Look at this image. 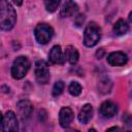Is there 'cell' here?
I'll list each match as a JSON object with an SVG mask.
<instances>
[{
  "instance_id": "cell-1",
  "label": "cell",
  "mask_w": 132,
  "mask_h": 132,
  "mask_svg": "<svg viewBox=\"0 0 132 132\" xmlns=\"http://www.w3.org/2000/svg\"><path fill=\"white\" fill-rule=\"evenodd\" d=\"M16 22V12L13 6L5 0H0V29L8 31Z\"/></svg>"
},
{
  "instance_id": "cell-2",
  "label": "cell",
  "mask_w": 132,
  "mask_h": 132,
  "mask_svg": "<svg viewBox=\"0 0 132 132\" xmlns=\"http://www.w3.org/2000/svg\"><path fill=\"white\" fill-rule=\"evenodd\" d=\"M101 37V29L95 23L91 22L87 25L84 32V43L88 47H92L96 45Z\"/></svg>"
},
{
  "instance_id": "cell-3",
  "label": "cell",
  "mask_w": 132,
  "mask_h": 132,
  "mask_svg": "<svg viewBox=\"0 0 132 132\" xmlns=\"http://www.w3.org/2000/svg\"><path fill=\"white\" fill-rule=\"evenodd\" d=\"M30 69V61L25 56L18 57L11 66V75L15 79L23 78Z\"/></svg>"
},
{
  "instance_id": "cell-4",
  "label": "cell",
  "mask_w": 132,
  "mask_h": 132,
  "mask_svg": "<svg viewBox=\"0 0 132 132\" xmlns=\"http://www.w3.org/2000/svg\"><path fill=\"white\" fill-rule=\"evenodd\" d=\"M34 35L38 43L46 44L54 35L53 28L47 24H38L34 30Z\"/></svg>"
},
{
  "instance_id": "cell-5",
  "label": "cell",
  "mask_w": 132,
  "mask_h": 132,
  "mask_svg": "<svg viewBox=\"0 0 132 132\" xmlns=\"http://www.w3.org/2000/svg\"><path fill=\"white\" fill-rule=\"evenodd\" d=\"M35 78L39 84H47L50 80V70L48 65L45 61H37L35 64Z\"/></svg>"
},
{
  "instance_id": "cell-6",
  "label": "cell",
  "mask_w": 132,
  "mask_h": 132,
  "mask_svg": "<svg viewBox=\"0 0 132 132\" xmlns=\"http://www.w3.org/2000/svg\"><path fill=\"white\" fill-rule=\"evenodd\" d=\"M2 128H3L2 132H19L18 119L13 111L9 110L6 112V114L3 118Z\"/></svg>"
},
{
  "instance_id": "cell-7",
  "label": "cell",
  "mask_w": 132,
  "mask_h": 132,
  "mask_svg": "<svg viewBox=\"0 0 132 132\" xmlns=\"http://www.w3.org/2000/svg\"><path fill=\"white\" fill-rule=\"evenodd\" d=\"M16 109L20 118L23 121H26L27 119L30 118L33 111V105L31 104L30 101L28 100H22L16 104Z\"/></svg>"
},
{
  "instance_id": "cell-8",
  "label": "cell",
  "mask_w": 132,
  "mask_h": 132,
  "mask_svg": "<svg viewBox=\"0 0 132 132\" xmlns=\"http://www.w3.org/2000/svg\"><path fill=\"white\" fill-rule=\"evenodd\" d=\"M73 118H74V114H73V111L70 107L66 106V107L61 108L60 113H59V122L63 128L69 127V125L73 121Z\"/></svg>"
},
{
  "instance_id": "cell-9",
  "label": "cell",
  "mask_w": 132,
  "mask_h": 132,
  "mask_svg": "<svg viewBox=\"0 0 132 132\" xmlns=\"http://www.w3.org/2000/svg\"><path fill=\"white\" fill-rule=\"evenodd\" d=\"M128 57L126 54L122 52H113L108 55L107 57V62L111 66H123L127 63Z\"/></svg>"
},
{
  "instance_id": "cell-10",
  "label": "cell",
  "mask_w": 132,
  "mask_h": 132,
  "mask_svg": "<svg viewBox=\"0 0 132 132\" xmlns=\"http://www.w3.org/2000/svg\"><path fill=\"white\" fill-rule=\"evenodd\" d=\"M117 105L112 101H105L100 105L99 108V113L101 117L107 119V118H112L117 113Z\"/></svg>"
},
{
  "instance_id": "cell-11",
  "label": "cell",
  "mask_w": 132,
  "mask_h": 132,
  "mask_svg": "<svg viewBox=\"0 0 132 132\" xmlns=\"http://www.w3.org/2000/svg\"><path fill=\"white\" fill-rule=\"evenodd\" d=\"M48 61L52 64H63L65 62V57L60 45H54L48 54Z\"/></svg>"
},
{
  "instance_id": "cell-12",
  "label": "cell",
  "mask_w": 132,
  "mask_h": 132,
  "mask_svg": "<svg viewBox=\"0 0 132 132\" xmlns=\"http://www.w3.org/2000/svg\"><path fill=\"white\" fill-rule=\"evenodd\" d=\"M78 11V6L76 3L72 2V1H67L63 7L61 8L60 11V15L62 18H68V16H72L74 15L76 12Z\"/></svg>"
},
{
  "instance_id": "cell-13",
  "label": "cell",
  "mask_w": 132,
  "mask_h": 132,
  "mask_svg": "<svg viewBox=\"0 0 132 132\" xmlns=\"http://www.w3.org/2000/svg\"><path fill=\"white\" fill-rule=\"evenodd\" d=\"M92 116H93V107L91 104H85L79 113H78V121L81 123V124H87L91 119H92Z\"/></svg>"
},
{
  "instance_id": "cell-14",
  "label": "cell",
  "mask_w": 132,
  "mask_h": 132,
  "mask_svg": "<svg viewBox=\"0 0 132 132\" xmlns=\"http://www.w3.org/2000/svg\"><path fill=\"white\" fill-rule=\"evenodd\" d=\"M64 57H65V60H67L71 65H74V64L77 63L78 58H79V55H78L77 50H76L74 46L68 45V46H66V48H65Z\"/></svg>"
},
{
  "instance_id": "cell-15",
  "label": "cell",
  "mask_w": 132,
  "mask_h": 132,
  "mask_svg": "<svg viewBox=\"0 0 132 132\" xmlns=\"http://www.w3.org/2000/svg\"><path fill=\"white\" fill-rule=\"evenodd\" d=\"M128 30H129V26L124 20H118L116 22V24L113 25V31L119 36L126 34L128 32Z\"/></svg>"
},
{
  "instance_id": "cell-16",
  "label": "cell",
  "mask_w": 132,
  "mask_h": 132,
  "mask_svg": "<svg viewBox=\"0 0 132 132\" xmlns=\"http://www.w3.org/2000/svg\"><path fill=\"white\" fill-rule=\"evenodd\" d=\"M112 87L111 80L108 77H102L98 82V89L102 94H107L110 92Z\"/></svg>"
},
{
  "instance_id": "cell-17",
  "label": "cell",
  "mask_w": 132,
  "mask_h": 132,
  "mask_svg": "<svg viewBox=\"0 0 132 132\" xmlns=\"http://www.w3.org/2000/svg\"><path fill=\"white\" fill-rule=\"evenodd\" d=\"M68 91L72 96H78L81 93V86L77 81H72L68 87Z\"/></svg>"
},
{
  "instance_id": "cell-18",
  "label": "cell",
  "mask_w": 132,
  "mask_h": 132,
  "mask_svg": "<svg viewBox=\"0 0 132 132\" xmlns=\"http://www.w3.org/2000/svg\"><path fill=\"white\" fill-rule=\"evenodd\" d=\"M63 90H64V82H63L62 80H58V81L55 82V85H54V87H53L52 94H53V96L58 97L59 95L62 94Z\"/></svg>"
},
{
  "instance_id": "cell-19",
  "label": "cell",
  "mask_w": 132,
  "mask_h": 132,
  "mask_svg": "<svg viewBox=\"0 0 132 132\" xmlns=\"http://www.w3.org/2000/svg\"><path fill=\"white\" fill-rule=\"evenodd\" d=\"M44 5H45V8L47 11L50 12H54L56 11V9L59 7L60 5V1H45L44 2Z\"/></svg>"
},
{
  "instance_id": "cell-20",
  "label": "cell",
  "mask_w": 132,
  "mask_h": 132,
  "mask_svg": "<svg viewBox=\"0 0 132 132\" xmlns=\"http://www.w3.org/2000/svg\"><path fill=\"white\" fill-rule=\"evenodd\" d=\"M124 124L126 127V131L131 132V117L129 114H126V117L124 119Z\"/></svg>"
},
{
  "instance_id": "cell-21",
  "label": "cell",
  "mask_w": 132,
  "mask_h": 132,
  "mask_svg": "<svg viewBox=\"0 0 132 132\" xmlns=\"http://www.w3.org/2000/svg\"><path fill=\"white\" fill-rule=\"evenodd\" d=\"M84 21H85V15H84V14H78V15L75 18V25H76L77 27H79V26L82 25Z\"/></svg>"
},
{
  "instance_id": "cell-22",
  "label": "cell",
  "mask_w": 132,
  "mask_h": 132,
  "mask_svg": "<svg viewBox=\"0 0 132 132\" xmlns=\"http://www.w3.org/2000/svg\"><path fill=\"white\" fill-rule=\"evenodd\" d=\"M104 50L103 48H99L98 51H97V53H96V56H97V58L98 59H101L102 57H103V55H104Z\"/></svg>"
},
{
  "instance_id": "cell-23",
  "label": "cell",
  "mask_w": 132,
  "mask_h": 132,
  "mask_svg": "<svg viewBox=\"0 0 132 132\" xmlns=\"http://www.w3.org/2000/svg\"><path fill=\"white\" fill-rule=\"evenodd\" d=\"M105 132H121V129L119 127H110Z\"/></svg>"
},
{
  "instance_id": "cell-24",
  "label": "cell",
  "mask_w": 132,
  "mask_h": 132,
  "mask_svg": "<svg viewBox=\"0 0 132 132\" xmlns=\"http://www.w3.org/2000/svg\"><path fill=\"white\" fill-rule=\"evenodd\" d=\"M2 124H3V116L0 111V131H1V128H2Z\"/></svg>"
},
{
  "instance_id": "cell-25",
  "label": "cell",
  "mask_w": 132,
  "mask_h": 132,
  "mask_svg": "<svg viewBox=\"0 0 132 132\" xmlns=\"http://www.w3.org/2000/svg\"><path fill=\"white\" fill-rule=\"evenodd\" d=\"M89 132H96V130L92 128V129H90V130H89Z\"/></svg>"
},
{
  "instance_id": "cell-26",
  "label": "cell",
  "mask_w": 132,
  "mask_h": 132,
  "mask_svg": "<svg viewBox=\"0 0 132 132\" xmlns=\"http://www.w3.org/2000/svg\"><path fill=\"white\" fill-rule=\"evenodd\" d=\"M68 132H78L77 130H70V131H68Z\"/></svg>"
}]
</instances>
